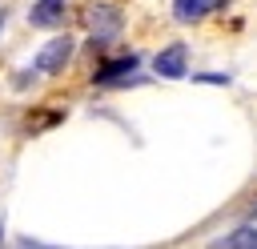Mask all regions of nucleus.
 I'll list each match as a JSON object with an SVG mask.
<instances>
[{"label": "nucleus", "instance_id": "nucleus-6", "mask_svg": "<svg viewBox=\"0 0 257 249\" xmlns=\"http://www.w3.org/2000/svg\"><path fill=\"white\" fill-rule=\"evenodd\" d=\"M213 8H217V0H173V20L177 24H201Z\"/></svg>", "mask_w": 257, "mask_h": 249}, {"label": "nucleus", "instance_id": "nucleus-1", "mask_svg": "<svg viewBox=\"0 0 257 249\" xmlns=\"http://www.w3.org/2000/svg\"><path fill=\"white\" fill-rule=\"evenodd\" d=\"M141 52H120V56H104L92 68V84L96 88H124V84H141Z\"/></svg>", "mask_w": 257, "mask_h": 249}, {"label": "nucleus", "instance_id": "nucleus-2", "mask_svg": "<svg viewBox=\"0 0 257 249\" xmlns=\"http://www.w3.org/2000/svg\"><path fill=\"white\" fill-rule=\"evenodd\" d=\"M84 24H88V36H92V48H104L108 40H116L124 32V12H120V4L96 0V4H88Z\"/></svg>", "mask_w": 257, "mask_h": 249}, {"label": "nucleus", "instance_id": "nucleus-9", "mask_svg": "<svg viewBox=\"0 0 257 249\" xmlns=\"http://www.w3.org/2000/svg\"><path fill=\"white\" fill-rule=\"evenodd\" d=\"M4 24H8V8L0 4V36H4Z\"/></svg>", "mask_w": 257, "mask_h": 249}, {"label": "nucleus", "instance_id": "nucleus-7", "mask_svg": "<svg viewBox=\"0 0 257 249\" xmlns=\"http://www.w3.org/2000/svg\"><path fill=\"white\" fill-rule=\"evenodd\" d=\"M253 241H257V229H253V225H237L233 233H225V237L209 241L205 249H249Z\"/></svg>", "mask_w": 257, "mask_h": 249}, {"label": "nucleus", "instance_id": "nucleus-11", "mask_svg": "<svg viewBox=\"0 0 257 249\" xmlns=\"http://www.w3.org/2000/svg\"><path fill=\"white\" fill-rule=\"evenodd\" d=\"M249 249H257V241H253V245H249Z\"/></svg>", "mask_w": 257, "mask_h": 249}, {"label": "nucleus", "instance_id": "nucleus-8", "mask_svg": "<svg viewBox=\"0 0 257 249\" xmlns=\"http://www.w3.org/2000/svg\"><path fill=\"white\" fill-rule=\"evenodd\" d=\"M193 80H197V84H217V88H229V84H233L229 72H193Z\"/></svg>", "mask_w": 257, "mask_h": 249}, {"label": "nucleus", "instance_id": "nucleus-4", "mask_svg": "<svg viewBox=\"0 0 257 249\" xmlns=\"http://www.w3.org/2000/svg\"><path fill=\"white\" fill-rule=\"evenodd\" d=\"M153 72H157L161 80H185V76H189V44H181V40L165 44V48L153 56Z\"/></svg>", "mask_w": 257, "mask_h": 249}, {"label": "nucleus", "instance_id": "nucleus-5", "mask_svg": "<svg viewBox=\"0 0 257 249\" xmlns=\"http://www.w3.org/2000/svg\"><path fill=\"white\" fill-rule=\"evenodd\" d=\"M64 0H36L32 8H28V24L32 28H60L64 24Z\"/></svg>", "mask_w": 257, "mask_h": 249}, {"label": "nucleus", "instance_id": "nucleus-3", "mask_svg": "<svg viewBox=\"0 0 257 249\" xmlns=\"http://www.w3.org/2000/svg\"><path fill=\"white\" fill-rule=\"evenodd\" d=\"M72 56H76V40H72L68 32H56V36H48V40L36 48L32 68H36L40 76H60V72L72 64Z\"/></svg>", "mask_w": 257, "mask_h": 249}, {"label": "nucleus", "instance_id": "nucleus-10", "mask_svg": "<svg viewBox=\"0 0 257 249\" xmlns=\"http://www.w3.org/2000/svg\"><path fill=\"white\" fill-rule=\"evenodd\" d=\"M28 249H56V245H28Z\"/></svg>", "mask_w": 257, "mask_h": 249}]
</instances>
